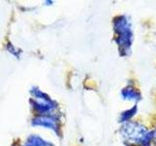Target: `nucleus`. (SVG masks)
<instances>
[{
	"instance_id": "1",
	"label": "nucleus",
	"mask_w": 156,
	"mask_h": 146,
	"mask_svg": "<svg viewBox=\"0 0 156 146\" xmlns=\"http://www.w3.org/2000/svg\"><path fill=\"white\" fill-rule=\"evenodd\" d=\"M113 29L116 35L115 41L119 47L121 55L128 56L133 42V32L129 19L125 16L116 17L113 21Z\"/></svg>"
},
{
	"instance_id": "5",
	"label": "nucleus",
	"mask_w": 156,
	"mask_h": 146,
	"mask_svg": "<svg viewBox=\"0 0 156 146\" xmlns=\"http://www.w3.org/2000/svg\"><path fill=\"white\" fill-rule=\"evenodd\" d=\"M24 146H55L51 141L44 139L42 136L36 134H31L24 141Z\"/></svg>"
},
{
	"instance_id": "8",
	"label": "nucleus",
	"mask_w": 156,
	"mask_h": 146,
	"mask_svg": "<svg viewBox=\"0 0 156 146\" xmlns=\"http://www.w3.org/2000/svg\"><path fill=\"white\" fill-rule=\"evenodd\" d=\"M6 50L9 54H11L12 56L16 57L17 58H20L21 57V54H22V51H20L19 49H17L15 47L12 43H8L7 46H6Z\"/></svg>"
},
{
	"instance_id": "6",
	"label": "nucleus",
	"mask_w": 156,
	"mask_h": 146,
	"mask_svg": "<svg viewBox=\"0 0 156 146\" xmlns=\"http://www.w3.org/2000/svg\"><path fill=\"white\" fill-rule=\"evenodd\" d=\"M121 96H122V99H126V100L138 101L140 99V92L133 86H128V87L124 88V89L121 91Z\"/></svg>"
},
{
	"instance_id": "4",
	"label": "nucleus",
	"mask_w": 156,
	"mask_h": 146,
	"mask_svg": "<svg viewBox=\"0 0 156 146\" xmlns=\"http://www.w3.org/2000/svg\"><path fill=\"white\" fill-rule=\"evenodd\" d=\"M58 117L57 114L50 115H37L34 116L31 120L32 127H39V128L47 129L54 131L56 134H60V124H58Z\"/></svg>"
},
{
	"instance_id": "9",
	"label": "nucleus",
	"mask_w": 156,
	"mask_h": 146,
	"mask_svg": "<svg viewBox=\"0 0 156 146\" xmlns=\"http://www.w3.org/2000/svg\"><path fill=\"white\" fill-rule=\"evenodd\" d=\"M153 138H154V143L156 145V130H155V133H153Z\"/></svg>"
},
{
	"instance_id": "7",
	"label": "nucleus",
	"mask_w": 156,
	"mask_h": 146,
	"mask_svg": "<svg viewBox=\"0 0 156 146\" xmlns=\"http://www.w3.org/2000/svg\"><path fill=\"white\" fill-rule=\"evenodd\" d=\"M136 111H138V107H136V105H134L131 109H128L124 112H122L120 115L119 121L122 122V123H126V122H128L132 117L136 113Z\"/></svg>"
},
{
	"instance_id": "10",
	"label": "nucleus",
	"mask_w": 156,
	"mask_h": 146,
	"mask_svg": "<svg viewBox=\"0 0 156 146\" xmlns=\"http://www.w3.org/2000/svg\"><path fill=\"white\" fill-rule=\"evenodd\" d=\"M144 146H149V145H144Z\"/></svg>"
},
{
	"instance_id": "2",
	"label": "nucleus",
	"mask_w": 156,
	"mask_h": 146,
	"mask_svg": "<svg viewBox=\"0 0 156 146\" xmlns=\"http://www.w3.org/2000/svg\"><path fill=\"white\" fill-rule=\"evenodd\" d=\"M121 135L129 143L148 145L151 139H153V131H150L141 124L136 122H126L121 127Z\"/></svg>"
},
{
	"instance_id": "3",
	"label": "nucleus",
	"mask_w": 156,
	"mask_h": 146,
	"mask_svg": "<svg viewBox=\"0 0 156 146\" xmlns=\"http://www.w3.org/2000/svg\"><path fill=\"white\" fill-rule=\"evenodd\" d=\"M29 92L31 96L29 102L35 116L55 114L54 112L58 108V103L51 99L50 96L44 92L38 87H32Z\"/></svg>"
}]
</instances>
